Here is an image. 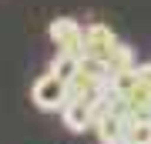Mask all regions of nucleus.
Masks as SVG:
<instances>
[{
	"mask_svg": "<svg viewBox=\"0 0 151 144\" xmlns=\"http://www.w3.org/2000/svg\"><path fill=\"white\" fill-rule=\"evenodd\" d=\"M118 44L121 40L114 37L111 27H104V24H87L84 27V57H97V60L108 64V57L114 54Z\"/></svg>",
	"mask_w": 151,
	"mask_h": 144,
	"instance_id": "7ed1b4c3",
	"label": "nucleus"
},
{
	"mask_svg": "<svg viewBox=\"0 0 151 144\" xmlns=\"http://www.w3.org/2000/svg\"><path fill=\"white\" fill-rule=\"evenodd\" d=\"M138 77H141V84H148V87H151V60L138 67Z\"/></svg>",
	"mask_w": 151,
	"mask_h": 144,
	"instance_id": "9d476101",
	"label": "nucleus"
},
{
	"mask_svg": "<svg viewBox=\"0 0 151 144\" xmlns=\"http://www.w3.org/2000/svg\"><path fill=\"white\" fill-rule=\"evenodd\" d=\"M34 104L40 111H64L67 107V80H60L57 74H44L34 84Z\"/></svg>",
	"mask_w": 151,
	"mask_h": 144,
	"instance_id": "f03ea898",
	"label": "nucleus"
},
{
	"mask_svg": "<svg viewBox=\"0 0 151 144\" xmlns=\"http://www.w3.org/2000/svg\"><path fill=\"white\" fill-rule=\"evenodd\" d=\"M47 34H50V40H54L57 54L84 57V27L77 24V20H70V17H57V20H50Z\"/></svg>",
	"mask_w": 151,
	"mask_h": 144,
	"instance_id": "f257e3e1",
	"label": "nucleus"
},
{
	"mask_svg": "<svg viewBox=\"0 0 151 144\" xmlns=\"http://www.w3.org/2000/svg\"><path fill=\"white\" fill-rule=\"evenodd\" d=\"M108 70H111V77H114V74H124V70H134V54H131V47L118 44L114 54L108 57Z\"/></svg>",
	"mask_w": 151,
	"mask_h": 144,
	"instance_id": "0eeeda50",
	"label": "nucleus"
},
{
	"mask_svg": "<svg viewBox=\"0 0 151 144\" xmlns=\"http://www.w3.org/2000/svg\"><path fill=\"white\" fill-rule=\"evenodd\" d=\"M77 67H81V57H67V54H54V60H50V74H57L60 80H70Z\"/></svg>",
	"mask_w": 151,
	"mask_h": 144,
	"instance_id": "6e6552de",
	"label": "nucleus"
},
{
	"mask_svg": "<svg viewBox=\"0 0 151 144\" xmlns=\"http://www.w3.org/2000/svg\"><path fill=\"white\" fill-rule=\"evenodd\" d=\"M124 104H128V114H131L134 121H138V117H151V87L138 80L134 91L124 94Z\"/></svg>",
	"mask_w": 151,
	"mask_h": 144,
	"instance_id": "423d86ee",
	"label": "nucleus"
},
{
	"mask_svg": "<svg viewBox=\"0 0 151 144\" xmlns=\"http://www.w3.org/2000/svg\"><path fill=\"white\" fill-rule=\"evenodd\" d=\"M124 144H151V117H138L128 128V141Z\"/></svg>",
	"mask_w": 151,
	"mask_h": 144,
	"instance_id": "1a4fd4ad",
	"label": "nucleus"
},
{
	"mask_svg": "<svg viewBox=\"0 0 151 144\" xmlns=\"http://www.w3.org/2000/svg\"><path fill=\"white\" fill-rule=\"evenodd\" d=\"M94 128H97V138H101V144H124V141H128L131 117H121V114L108 111L101 121L94 124Z\"/></svg>",
	"mask_w": 151,
	"mask_h": 144,
	"instance_id": "20e7f679",
	"label": "nucleus"
},
{
	"mask_svg": "<svg viewBox=\"0 0 151 144\" xmlns=\"http://www.w3.org/2000/svg\"><path fill=\"white\" fill-rule=\"evenodd\" d=\"M60 114H64V128L74 131V134L94 128V107L84 104V101H67V107H64Z\"/></svg>",
	"mask_w": 151,
	"mask_h": 144,
	"instance_id": "39448f33",
	"label": "nucleus"
}]
</instances>
